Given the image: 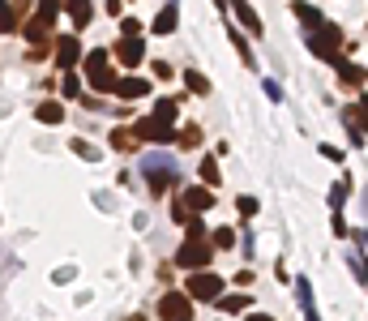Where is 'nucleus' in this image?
I'll return each instance as SVG.
<instances>
[{"label":"nucleus","instance_id":"nucleus-33","mask_svg":"<svg viewBox=\"0 0 368 321\" xmlns=\"http://www.w3.org/2000/svg\"><path fill=\"white\" fill-rule=\"evenodd\" d=\"M248 321H274V317H266V313H248Z\"/></svg>","mask_w":368,"mask_h":321},{"label":"nucleus","instance_id":"nucleus-24","mask_svg":"<svg viewBox=\"0 0 368 321\" xmlns=\"http://www.w3.org/2000/svg\"><path fill=\"white\" fill-rule=\"evenodd\" d=\"M231 244H236V232L231 227H219L215 236H210V248H231Z\"/></svg>","mask_w":368,"mask_h":321},{"label":"nucleus","instance_id":"nucleus-28","mask_svg":"<svg viewBox=\"0 0 368 321\" xmlns=\"http://www.w3.org/2000/svg\"><path fill=\"white\" fill-rule=\"evenodd\" d=\"M236 210L244 214V219H253V214H257V201H253V197H240V201H236Z\"/></svg>","mask_w":368,"mask_h":321},{"label":"nucleus","instance_id":"nucleus-16","mask_svg":"<svg viewBox=\"0 0 368 321\" xmlns=\"http://www.w3.org/2000/svg\"><path fill=\"white\" fill-rule=\"evenodd\" d=\"M39 120L43 125H61L65 120V107L61 103H39Z\"/></svg>","mask_w":368,"mask_h":321},{"label":"nucleus","instance_id":"nucleus-15","mask_svg":"<svg viewBox=\"0 0 368 321\" xmlns=\"http://www.w3.org/2000/svg\"><path fill=\"white\" fill-rule=\"evenodd\" d=\"M231 13H236V22H240V26H248L253 34H261V18H257L248 5H231Z\"/></svg>","mask_w":368,"mask_h":321},{"label":"nucleus","instance_id":"nucleus-4","mask_svg":"<svg viewBox=\"0 0 368 321\" xmlns=\"http://www.w3.org/2000/svg\"><path fill=\"white\" fill-rule=\"evenodd\" d=\"M56 13H61V5H39L34 18H30V26H26V39H30L34 47H43V51H47V34H51V22H56Z\"/></svg>","mask_w":368,"mask_h":321},{"label":"nucleus","instance_id":"nucleus-23","mask_svg":"<svg viewBox=\"0 0 368 321\" xmlns=\"http://www.w3.org/2000/svg\"><path fill=\"white\" fill-rule=\"evenodd\" d=\"M112 146H116V150H137L133 129H116V133H112Z\"/></svg>","mask_w":368,"mask_h":321},{"label":"nucleus","instance_id":"nucleus-20","mask_svg":"<svg viewBox=\"0 0 368 321\" xmlns=\"http://www.w3.org/2000/svg\"><path fill=\"white\" fill-rule=\"evenodd\" d=\"M65 13L73 18V26H86V22H90V5H82V0H73V5H65Z\"/></svg>","mask_w":368,"mask_h":321},{"label":"nucleus","instance_id":"nucleus-14","mask_svg":"<svg viewBox=\"0 0 368 321\" xmlns=\"http://www.w3.org/2000/svg\"><path fill=\"white\" fill-rule=\"evenodd\" d=\"M296 291H300V308H304V321H317V308H312V287H308V279H300V283H296Z\"/></svg>","mask_w":368,"mask_h":321},{"label":"nucleus","instance_id":"nucleus-10","mask_svg":"<svg viewBox=\"0 0 368 321\" xmlns=\"http://www.w3.org/2000/svg\"><path fill=\"white\" fill-rule=\"evenodd\" d=\"M141 56H146V43H141V39H120V43H116V61H120V65L137 69Z\"/></svg>","mask_w":368,"mask_h":321},{"label":"nucleus","instance_id":"nucleus-3","mask_svg":"<svg viewBox=\"0 0 368 321\" xmlns=\"http://www.w3.org/2000/svg\"><path fill=\"white\" fill-rule=\"evenodd\" d=\"M108 61H112V56H108V51H103V47H99V51H90V56H86V82H90V86H94L99 94H108V90L116 86V73L108 69Z\"/></svg>","mask_w":368,"mask_h":321},{"label":"nucleus","instance_id":"nucleus-1","mask_svg":"<svg viewBox=\"0 0 368 321\" xmlns=\"http://www.w3.org/2000/svg\"><path fill=\"white\" fill-rule=\"evenodd\" d=\"M141 172H146L150 193H167V189H172V180L180 176V168H176V158H172V154H146Z\"/></svg>","mask_w":368,"mask_h":321},{"label":"nucleus","instance_id":"nucleus-30","mask_svg":"<svg viewBox=\"0 0 368 321\" xmlns=\"http://www.w3.org/2000/svg\"><path fill=\"white\" fill-rule=\"evenodd\" d=\"M150 69H154V77H159V82H167V77H172V73H176V69H172V65H163V61H154V65H150Z\"/></svg>","mask_w":368,"mask_h":321},{"label":"nucleus","instance_id":"nucleus-2","mask_svg":"<svg viewBox=\"0 0 368 321\" xmlns=\"http://www.w3.org/2000/svg\"><path fill=\"white\" fill-rule=\"evenodd\" d=\"M338 43H343V34H338V26H330V22H322L317 30H308V47L317 51L322 61H330L334 69H343V65H347V61L338 56Z\"/></svg>","mask_w":368,"mask_h":321},{"label":"nucleus","instance_id":"nucleus-22","mask_svg":"<svg viewBox=\"0 0 368 321\" xmlns=\"http://www.w3.org/2000/svg\"><path fill=\"white\" fill-rule=\"evenodd\" d=\"M176 141H180L184 150H193V146H201V129H197V125H184V133H176Z\"/></svg>","mask_w":368,"mask_h":321},{"label":"nucleus","instance_id":"nucleus-17","mask_svg":"<svg viewBox=\"0 0 368 321\" xmlns=\"http://www.w3.org/2000/svg\"><path fill=\"white\" fill-rule=\"evenodd\" d=\"M201 180H205L201 189H210V184H219V163H215V154H205V158H201Z\"/></svg>","mask_w":368,"mask_h":321},{"label":"nucleus","instance_id":"nucleus-8","mask_svg":"<svg viewBox=\"0 0 368 321\" xmlns=\"http://www.w3.org/2000/svg\"><path fill=\"white\" fill-rule=\"evenodd\" d=\"M77 56H82V43H77V34H61V39H56V65H61L65 73H73Z\"/></svg>","mask_w":368,"mask_h":321},{"label":"nucleus","instance_id":"nucleus-26","mask_svg":"<svg viewBox=\"0 0 368 321\" xmlns=\"http://www.w3.org/2000/svg\"><path fill=\"white\" fill-rule=\"evenodd\" d=\"M231 43H236V51H240V61H244V65H248V69H253V65H257V61H253V47H248V43H244V34H231Z\"/></svg>","mask_w":368,"mask_h":321},{"label":"nucleus","instance_id":"nucleus-9","mask_svg":"<svg viewBox=\"0 0 368 321\" xmlns=\"http://www.w3.org/2000/svg\"><path fill=\"white\" fill-rule=\"evenodd\" d=\"M176 206H184V210L193 214V219H197L201 210H210V206H215V193H210V189H201V184H197V189H184Z\"/></svg>","mask_w":368,"mask_h":321},{"label":"nucleus","instance_id":"nucleus-13","mask_svg":"<svg viewBox=\"0 0 368 321\" xmlns=\"http://www.w3.org/2000/svg\"><path fill=\"white\" fill-rule=\"evenodd\" d=\"M176 18H180V9L176 5H163L159 18H154V34H172L176 30Z\"/></svg>","mask_w":368,"mask_h":321},{"label":"nucleus","instance_id":"nucleus-18","mask_svg":"<svg viewBox=\"0 0 368 321\" xmlns=\"http://www.w3.org/2000/svg\"><path fill=\"white\" fill-rule=\"evenodd\" d=\"M18 13H22L18 5H0V34H9L18 26Z\"/></svg>","mask_w":368,"mask_h":321},{"label":"nucleus","instance_id":"nucleus-32","mask_svg":"<svg viewBox=\"0 0 368 321\" xmlns=\"http://www.w3.org/2000/svg\"><path fill=\"white\" fill-rule=\"evenodd\" d=\"M330 201H334V210H343V201H347V184H338V189L330 193Z\"/></svg>","mask_w":368,"mask_h":321},{"label":"nucleus","instance_id":"nucleus-19","mask_svg":"<svg viewBox=\"0 0 368 321\" xmlns=\"http://www.w3.org/2000/svg\"><path fill=\"white\" fill-rule=\"evenodd\" d=\"M296 18H300V22H304V26H308V30H317V26H322V22H326V18H322V13H317V9H308V5H296Z\"/></svg>","mask_w":368,"mask_h":321},{"label":"nucleus","instance_id":"nucleus-27","mask_svg":"<svg viewBox=\"0 0 368 321\" xmlns=\"http://www.w3.org/2000/svg\"><path fill=\"white\" fill-rule=\"evenodd\" d=\"M338 73H343V82H347V86H360V82H364V73H360L355 65H343Z\"/></svg>","mask_w":368,"mask_h":321},{"label":"nucleus","instance_id":"nucleus-29","mask_svg":"<svg viewBox=\"0 0 368 321\" xmlns=\"http://www.w3.org/2000/svg\"><path fill=\"white\" fill-rule=\"evenodd\" d=\"M77 90H82V82H77V73H65V94H69V99H77Z\"/></svg>","mask_w":368,"mask_h":321},{"label":"nucleus","instance_id":"nucleus-6","mask_svg":"<svg viewBox=\"0 0 368 321\" xmlns=\"http://www.w3.org/2000/svg\"><path fill=\"white\" fill-rule=\"evenodd\" d=\"M184 296H189V300H219V296H223V279H219V275L197 270V275H189Z\"/></svg>","mask_w":368,"mask_h":321},{"label":"nucleus","instance_id":"nucleus-21","mask_svg":"<svg viewBox=\"0 0 368 321\" xmlns=\"http://www.w3.org/2000/svg\"><path fill=\"white\" fill-rule=\"evenodd\" d=\"M184 86H189L193 94H205V90H210V82H205L197 69H184Z\"/></svg>","mask_w":368,"mask_h":321},{"label":"nucleus","instance_id":"nucleus-11","mask_svg":"<svg viewBox=\"0 0 368 321\" xmlns=\"http://www.w3.org/2000/svg\"><path fill=\"white\" fill-rule=\"evenodd\" d=\"M112 90H116L120 99H141V94H150V82H146V77H120Z\"/></svg>","mask_w":368,"mask_h":321},{"label":"nucleus","instance_id":"nucleus-25","mask_svg":"<svg viewBox=\"0 0 368 321\" xmlns=\"http://www.w3.org/2000/svg\"><path fill=\"white\" fill-rule=\"evenodd\" d=\"M219 308L223 313H240V308H248V296H219Z\"/></svg>","mask_w":368,"mask_h":321},{"label":"nucleus","instance_id":"nucleus-5","mask_svg":"<svg viewBox=\"0 0 368 321\" xmlns=\"http://www.w3.org/2000/svg\"><path fill=\"white\" fill-rule=\"evenodd\" d=\"M210 253H215V248H210V240H184L180 244V253H176V265H184V270H205V265H210Z\"/></svg>","mask_w":368,"mask_h":321},{"label":"nucleus","instance_id":"nucleus-7","mask_svg":"<svg viewBox=\"0 0 368 321\" xmlns=\"http://www.w3.org/2000/svg\"><path fill=\"white\" fill-rule=\"evenodd\" d=\"M159 317H163V321H189V317H193V300H189L184 291H167L163 304H159Z\"/></svg>","mask_w":368,"mask_h":321},{"label":"nucleus","instance_id":"nucleus-31","mask_svg":"<svg viewBox=\"0 0 368 321\" xmlns=\"http://www.w3.org/2000/svg\"><path fill=\"white\" fill-rule=\"evenodd\" d=\"M73 150H77L82 158H99V150H94V146H86V141H73Z\"/></svg>","mask_w":368,"mask_h":321},{"label":"nucleus","instance_id":"nucleus-12","mask_svg":"<svg viewBox=\"0 0 368 321\" xmlns=\"http://www.w3.org/2000/svg\"><path fill=\"white\" fill-rule=\"evenodd\" d=\"M176 116H180V99H159V103H154V116H150V120L172 129V120H176Z\"/></svg>","mask_w":368,"mask_h":321}]
</instances>
